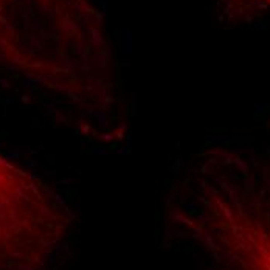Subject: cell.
<instances>
[{
  "label": "cell",
  "instance_id": "cell-1",
  "mask_svg": "<svg viewBox=\"0 0 270 270\" xmlns=\"http://www.w3.org/2000/svg\"><path fill=\"white\" fill-rule=\"evenodd\" d=\"M0 64L87 115L118 101L112 45L92 0H0Z\"/></svg>",
  "mask_w": 270,
  "mask_h": 270
},
{
  "label": "cell",
  "instance_id": "cell-2",
  "mask_svg": "<svg viewBox=\"0 0 270 270\" xmlns=\"http://www.w3.org/2000/svg\"><path fill=\"white\" fill-rule=\"evenodd\" d=\"M236 5H244V6H267L270 5V0H230Z\"/></svg>",
  "mask_w": 270,
  "mask_h": 270
}]
</instances>
